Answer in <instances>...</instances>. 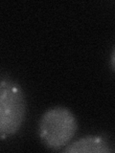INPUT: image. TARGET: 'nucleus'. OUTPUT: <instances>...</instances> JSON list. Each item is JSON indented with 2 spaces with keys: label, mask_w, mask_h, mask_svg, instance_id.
<instances>
[{
  "label": "nucleus",
  "mask_w": 115,
  "mask_h": 153,
  "mask_svg": "<svg viewBox=\"0 0 115 153\" xmlns=\"http://www.w3.org/2000/svg\"><path fill=\"white\" fill-rule=\"evenodd\" d=\"M62 151L65 153H109L112 152V149L103 137L88 135L68 143Z\"/></svg>",
  "instance_id": "nucleus-3"
},
{
  "label": "nucleus",
  "mask_w": 115,
  "mask_h": 153,
  "mask_svg": "<svg viewBox=\"0 0 115 153\" xmlns=\"http://www.w3.org/2000/svg\"><path fill=\"white\" fill-rule=\"evenodd\" d=\"M110 65H111L113 71H115V47L111 53V56H110Z\"/></svg>",
  "instance_id": "nucleus-4"
},
{
  "label": "nucleus",
  "mask_w": 115,
  "mask_h": 153,
  "mask_svg": "<svg viewBox=\"0 0 115 153\" xmlns=\"http://www.w3.org/2000/svg\"><path fill=\"white\" fill-rule=\"evenodd\" d=\"M26 100L22 88L14 80L2 76L0 82L1 139L16 134L24 123Z\"/></svg>",
  "instance_id": "nucleus-2"
},
{
  "label": "nucleus",
  "mask_w": 115,
  "mask_h": 153,
  "mask_svg": "<svg viewBox=\"0 0 115 153\" xmlns=\"http://www.w3.org/2000/svg\"><path fill=\"white\" fill-rule=\"evenodd\" d=\"M78 129L77 120L69 109L56 106L43 113L38 123V134L47 148L60 150L74 138Z\"/></svg>",
  "instance_id": "nucleus-1"
}]
</instances>
